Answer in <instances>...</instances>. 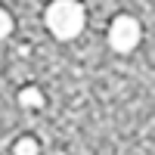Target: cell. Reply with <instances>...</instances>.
<instances>
[{"mask_svg": "<svg viewBox=\"0 0 155 155\" xmlns=\"http://www.w3.org/2000/svg\"><path fill=\"white\" fill-rule=\"evenodd\" d=\"M47 28L53 31L59 41H71V37L81 34L84 22H87V12L78 0H53L47 6Z\"/></svg>", "mask_w": 155, "mask_h": 155, "instance_id": "1", "label": "cell"}, {"mask_svg": "<svg viewBox=\"0 0 155 155\" xmlns=\"http://www.w3.org/2000/svg\"><path fill=\"white\" fill-rule=\"evenodd\" d=\"M140 37H143V31H140V22L134 16H118L109 25V44H112L115 53H130V50H137Z\"/></svg>", "mask_w": 155, "mask_h": 155, "instance_id": "2", "label": "cell"}, {"mask_svg": "<svg viewBox=\"0 0 155 155\" xmlns=\"http://www.w3.org/2000/svg\"><path fill=\"white\" fill-rule=\"evenodd\" d=\"M19 106H22V109H41V106H44L41 87H22V90H19Z\"/></svg>", "mask_w": 155, "mask_h": 155, "instance_id": "3", "label": "cell"}, {"mask_svg": "<svg viewBox=\"0 0 155 155\" xmlns=\"http://www.w3.org/2000/svg\"><path fill=\"white\" fill-rule=\"evenodd\" d=\"M37 152H41V146H37L34 137H22V140H16V146H12V155H37Z\"/></svg>", "mask_w": 155, "mask_h": 155, "instance_id": "4", "label": "cell"}, {"mask_svg": "<svg viewBox=\"0 0 155 155\" xmlns=\"http://www.w3.org/2000/svg\"><path fill=\"white\" fill-rule=\"evenodd\" d=\"M9 31H12V16H9L3 6H0V41H3V37H9Z\"/></svg>", "mask_w": 155, "mask_h": 155, "instance_id": "5", "label": "cell"}]
</instances>
